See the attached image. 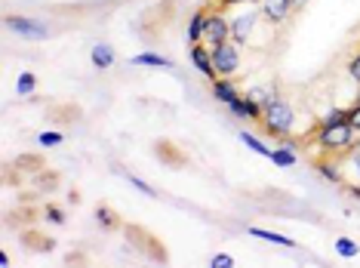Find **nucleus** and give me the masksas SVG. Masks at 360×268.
<instances>
[{"instance_id": "obj_1", "label": "nucleus", "mask_w": 360, "mask_h": 268, "mask_svg": "<svg viewBox=\"0 0 360 268\" xmlns=\"http://www.w3.org/2000/svg\"><path fill=\"white\" fill-rule=\"evenodd\" d=\"M317 145L326 154H345L357 145V130L351 127V121L332 123V127H317Z\"/></svg>"}, {"instance_id": "obj_2", "label": "nucleus", "mask_w": 360, "mask_h": 268, "mask_svg": "<svg viewBox=\"0 0 360 268\" xmlns=\"http://www.w3.org/2000/svg\"><path fill=\"white\" fill-rule=\"evenodd\" d=\"M262 130L265 133H271V136H286V133H293V127H296V108L290 105L286 99H274V102H268L265 111H262Z\"/></svg>"}, {"instance_id": "obj_3", "label": "nucleus", "mask_w": 360, "mask_h": 268, "mask_svg": "<svg viewBox=\"0 0 360 268\" xmlns=\"http://www.w3.org/2000/svg\"><path fill=\"white\" fill-rule=\"evenodd\" d=\"M213 50V65L219 71V77H231L234 71L240 68V43L234 41H225L219 47H209Z\"/></svg>"}, {"instance_id": "obj_4", "label": "nucleus", "mask_w": 360, "mask_h": 268, "mask_svg": "<svg viewBox=\"0 0 360 268\" xmlns=\"http://www.w3.org/2000/svg\"><path fill=\"white\" fill-rule=\"evenodd\" d=\"M3 25L12 31V34L25 37V41H47L50 37V28L37 19H28V16H6Z\"/></svg>"}, {"instance_id": "obj_5", "label": "nucleus", "mask_w": 360, "mask_h": 268, "mask_svg": "<svg viewBox=\"0 0 360 268\" xmlns=\"http://www.w3.org/2000/svg\"><path fill=\"white\" fill-rule=\"evenodd\" d=\"M231 41V22L222 16L219 10L207 12V25H204V43L207 47H219V43Z\"/></svg>"}, {"instance_id": "obj_6", "label": "nucleus", "mask_w": 360, "mask_h": 268, "mask_svg": "<svg viewBox=\"0 0 360 268\" xmlns=\"http://www.w3.org/2000/svg\"><path fill=\"white\" fill-rule=\"evenodd\" d=\"M259 12H262V19H268L271 25H280V22H286L296 10H293V0H262Z\"/></svg>"}, {"instance_id": "obj_7", "label": "nucleus", "mask_w": 360, "mask_h": 268, "mask_svg": "<svg viewBox=\"0 0 360 268\" xmlns=\"http://www.w3.org/2000/svg\"><path fill=\"white\" fill-rule=\"evenodd\" d=\"M188 56H191V65L204 77H209V81H215V77H219V71H215V65H213V50H209L207 43H194Z\"/></svg>"}, {"instance_id": "obj_8", "label": "nucleus", "mask_w": 360, "mask_h": 268, "mask_svg": "<svg viewBox=\"0 0 360 268\" xmlns=\"http://www.w3.org/2000/svg\"><path fill=\"white\" fill-rule=\"evenodd\" d=\"M256 19H259V12H240L237 19H231V41L234 43H246V41H250Z\"/></svg>"}, {"instance_id": "obj_9", "label": "nucleus", "mask_w": 360, "mask_h": 268, "mask_svg": "<svg viewBox=\"0 0 360 268\" xmlns=\"http://www.w3.org/2000/svg\"><path fill=\"white\" fill-rule=\"evenodd\" d=\"M213 99L222 102V105H231V102L240 99V93H237V87L231 83V77H215L213 81Z\"/></svg>"}, {"instance_id": "obj_10", "label": "nucleus", "mask_w": 360, "mask_h": 268, "mask_svg": "<svg viewBox=\"0 0 360 268\" xmlns=\"http://www.w3.org/2000/svg\"><path fill=\"white\" fill-rule=\"evenodd\" d=\"M228 108H231V114H234V117H240V121H256V123L262 121V108L250 99V96H240V99H237V102H231Z\"/></svg>"}, {"instance_id": "obj_11", "label": "nucleus", "mask_w": 360, "mask_h": 268, "mask_svg": "<svg viewBox=\"0 0 360 268\" xmlns=\"http://www.w3.org/2000/svg\"><path fill=\"white\" fill-rule=\"evenodd\" d=\"M246 234H253L256 240H268V244H277V247H286V250H296V240L286 238V234H277V231H268V228H259V225H250Z\"/></svg>"}, {"instance_id": "obj_12", "label": "nucleus", "mask_w": 360, "mask_h": 268, "mask_svg": "<svg viewBox=\"0 0 360 268\" xmlns=\"http://www.w3.org/2000/svg\"><path fill=\"white\" fill-rule=\"evenodd\" d=\"M89 59H93V68H99V71H108L111 65L117 62L114 47H111V43H96L93 53H89Z\"/></svg>"}, {"instance_id": "obj_13", "label": "nucleus", "mask_w": 360, "mask_h": 268, "mask_svg": "<svg viewBox=\"0 0 360 268\" xmlns=\"http://www.w3.org/2000/svg\"><path fill=\"white\" fill-rule=\"evenodd\" d=\"M129 65H136V68H173V62L160 53H136Z\"/></svg>"}, {"instance_id": "obj_14", "label": "nucleus", "mask_w": 360, "mask_h": 268, "mask_svg": "<svg viewBox=\"0 0 360 268\" xmlns=\"http://www.w3.org/2000/svg\"><path fill=\"white\" fill-rule=\"evenodd\" d=\"M268 161H271L274 167H280V169H290V167H296L299 154H296V148L293 145H280V148H271V158Z\"/></svg>"}, {"instance_id": "obj_15", "label": "nucleus", "mask_w": 360, "mask_h": 268, "mask_svg": "<svg viewBox=\"0 0 360 268\" xmlns=\"http://www.w3.org/2000/svg\"><path fill=\"white\" fill-rule=\"evenodd\" d=\"M204 25H207V10H198L191 16V22H188V47H194V43H204Z\"/></svg>"}, {"instance_id": "obj_16", "label": "nucleus", "mask_w": 360, "mask_h": 268, "mask_svg": "<svg viewBox=\"0 0 360 268\" xmlns=\"http://www.w3.org/2000/svg\"><path fill=\"white\" fill-rule=\"evenodd\" d=\"M314 169H317L326 182H332V185H339V182H342V169H339L332 161H314Z\"/></svg>"}, {"instance_id": "obj_17", "label": "nucleus", "mask_w": 360, "mask_h": 268, "mask_svg": "<svg viewBox=\"0 0 360 268\" xmlns=\"http://www.w3.org/2000/svg\"><path fill=\"white\" fill-rule=\"evenodd\" d=\"M336 253L342 259H357L360 256V244H354L351 238H345L342 234V238H336Z\"/></svg>"}, {"instance_id": "obj_18", "label": "nucleus", "mask_w": 360, "mask_h": 268, "mask_svg": "<svg viewBox=\"0 0 360 268\" xmlns=\"http://www.w3.org/2000/svg\"><path fill=\"white\" fill-rule=\"evenodd\" d=\"M246 96H250V99L256 102V105H259L262 111H265V105H268V102H274V99H277V93H274L271 87H253Z\"/></svg>"}, {"instance_id": "obj_19", "label": "nucleus", "mask_w": 360, "mask_h": 268, "mask_svg": "<svg viewBox=\"0 0 360 268\" xmlns=\"http://www.w3.org/2000/svg\"><path fill=\"white\" fill-rule=\"evenodd\" d=\"M34 87H37V74H34V71H22L19 81H16L19 96H31V93H34Z\"/></svg>"}, {"instance_id": "obj_20", "label": "nucleus", "mask_w": 360, "mask_h": 268, "mask_svg": "<svg viewBox=\"0 0 360 268\" xmlns=\"http://www.w3.org/2000/svg\"><path fill=\"white\" fill-rule=\"evenodd\" d=\"M240 142H244V145L250 148V152L262 154V158H271V148H268L265 142H259V139H256V136H253V133H246V130H244V133H240Z\"/></svg>"}, {"instance_id": "obj_21", "label": "nucleus", "mask_w": 360, "mask_h": 268, "mask_svg": "<svg viewBox=\"0 0 360 268\" xmlns=\"http://www.w3.org/2000/svg\"><path fill=\"white\" fill-rule=\"evenodd\" d=\"M345 121H348V108H330L317 121V127H332V123H345Z\"/></svg>"}, {"instance_id": "obj_22", "label": "nucleus", "mask_w": 360, "mask_h": 268, "mask_svg": "<svg viewBox=\"0 0 360 268\" xmlns=\"http://www.w3.org/2000/svg\"><path fill=\"white\" fill-rule=\"evenodd\" d=\"M96 222H99V225L102 228H117V225H120V219H117V216L114 213H111V207H96Z\"/></svg>"}, {"instance_id": "obj_23", "label": "nucleus", "mask_w": 360, "mask_h": 268, "mask_svg": "<svg viewBox=\"0 0 360 268\" xmlns=\"http://www.w3.org/2000/svg\"><path fill=\"white\" fill-rule=\"evenodd\" d=\"M157 154L163 158V163H176V167H182V163H185V158H182L173 145H167V142H160V145H157Z\"/></svg>"}, {"instance_id": "obj_24", "label": "nucleus", "mask_w": 360, "mask_h": 268, "mask_svg": "<svg viewBox=\"0 0 360 268\" xmlns=\"http://www.w3.org/2000/svg\"><path fill=\"white\" fill-rule=\"evenodd\" d=\"M37 142H41L43 148H56V145H62L65 142V136L59 133V130H43V133L37 136Z\"/></svg>"}, {"instance_id": "obj_25", "label": "nucleus", "mask_w": 360, "mask_h": 268, "mask_svg": "<svg viewBox=\"0 0 360 268\" xmlns=\"http://www.w3.org/2000/svg\"><path fill=\"white\" fill-rule=\"evenodd\" d=\"M129 185L136 188V192H142V194H148V198H157V188H151L145 179H139V176H129Z\"/></svg>"}, {"instance_id": "obj_26", "label": "nucleus", "mask_w": 360, "mask_h": 268, "mask_svg": "<svg viewBox=\"0 0 360 268\" xmlns=\"http://www.w3.org/2000/svg\"><path fill=\"white\" fill-rule=\"evenodd\" d=\"M43 216H47V222H52V225H65V222H68V216L62 213V207H47Z\"/></svg>"}, {"instance_id": "obj_27", "label": "nucleus", "mask_w": 360, "mask_h": 268, "mask_svg": "<svg viewBox=\"0 0 360 268\" xmlns=\"http://www.w3.org/2000/svg\"><path fill=\"white\" fill-rule=\"evenodd\" d=\"M234 256H228V253H215L213 259H209V268H234Z\"/></svg>"}, {"instance_id": "obj_28", "label": "nucleus", "mask_w": 360, "mask_h": 268, "mask_svg": "<svg viewBox=\"0 0 360 268\" xmlns=\"http://www.w3.org/2000/svg\"><path fill=\"white\" fill-rule=\"evenodd\" d=\"M348 74H351V81H354L357 87H360V50H357L354 56H351V62H348Z\"/></svg>"}, {"instance_id": "obj_29", "label": "nucleus", "mask_w": 360, "mask_h": 268, "mask_svg": "<svg viewBox=\"0 0 360 268\" xmlns=\"http://www.w3.org/2000/svg\"><path fill=\"white\" fill-rule=\"evenodd\" d=\"M348 121H351V127H354L357 133H360V102H357V105H351V108H348Z\"/></svg>"}, {"instance_id": "obj_30", "label": "nucleus", "mask_w": 360, "mask_h": 268, "mask_svg": "<svg viewBox=\"0 0 360 268\" xmlns=\"http://www.w3.org/2000/svg\"><path fill=\"white\" fill-rule=\"evenodd\" d=\"M240 3H253V0H219V10H228V6H240Z\"/></svg>"}, {"instance_id": "obj_31", "label": "nucleus", "mask_w": 360, "mask_h": 268, "mask_svg": "<svg viewBox=\"0 0 360 268\" xmlns=\"http://www.w3.org/2000/svg\"><path fill=\"white\" fill-rule=\"evenodd\" d=\"M348 194H351L354 200H360V185H348Z\"/></svg>"}, {"instance_id": "obj_32", "label": "nucleus", "mask_w": 360, "mask_h": 268, "mask_svg": "<svg viewBox=\"0 0 360 268\" xmlns=\"http://www.w3.org/2000/svg\"><path fill=\"white\" fill-rule=\"evenodd\" d=\"M308 3H311V0H293V10H305Z\"/></svg>"}, {"instance_id": "obj_33", "label": "nucleus", "mask_w": 360, "mask_h": 268, "mask_svg": "<svg viewBox=\"0 0 360 268\" xmlns=\"http://www.w3.org/2000/svg\"><path fill=\"white\" fill-rule=\"evenodd\" d=\"M357 102H360V99H357Z\"/></svg>"}]
</instances>
